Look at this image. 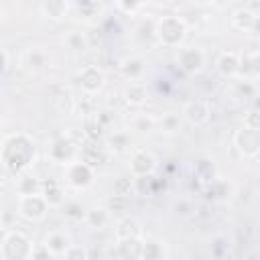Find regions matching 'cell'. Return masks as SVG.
Returning a JSON list of instances; mask_svg holds the SVG:
<instances>
[{
    "mask_svg": "<svg viewBox=\"0 0 260 260\" xmlns=\"http://www.w3.org/2000/svg\"><path fill=\"white\" fill-rule=\"evenodd\" d=\"M32 156V146L24 136H12L4 142V167L12 173L22 171Z\"/></svg>",
    "mask_w": 260,
    "mask_h": 260,
    "instance_id": "1",
    "label": "cell"
},
{
    "mask_svg": "<svg viewBox=\"0 0 260 260\" xmlns=\"http://www.w3.org/2000/svg\"><path fill=\"white\" fill-rule=\"evenodd\" d=\"M236 144H238V148H240V152L244 156H256L260 152V132L244 128V130L238 132Z\"/></svg>",
    "mask_w": 260,
    "mask_h": 260,
    "instance_id": "5",
    "label": "cell"
},
{
    "mask_svg": "<svg viewBox=\"0 0 260 260\" xmlns=\"http://www.w3.org/2000/svg\"><path fill=\"white\" fill-rule=\"evenodd\" d=\"M30 260H51V252H49V248H47V246H45V248H37V250L32 252Z\"/></svg>",
    "mask_w": 260,
    "mask_h": 260,
    "instance_id": "28",
    "label": "cell"
},
{
    "mask_svg": "<svg viewBox=\"0 0 260 260\" xmlns=\"http://www.w3.org/2000/svg\"><path fill=\"white\" fill-rule=\"evenodd\" d=\"M79 83H81V87L83 89H87V91H95V89H100L102 87V81H104V77H102V73L95 69V67H85L81 73H79Z\"/></svg>",
    "mask_w": 260,
    "mask_h": 260,
    "instance_id": "6",
    "label": "cell"
},
{
    "mask_svg": "<svg viewBox=\"0 0 260 260\" xmlns=\"http://www.w3.org/2000/svg\"><path fill=\"white\" fill-rule=\"evenodd\" d=\"M136 128H138V130H146V128H150V120H140V122L136 124Z\"/></svg>",
    "mask_w": 260,
    "mask_h": 260,
    "instance_id": "35",
    "label": "cell"
},
{
    "mask_svg": "<svg viewBox=\"0 0 260 260\" xmlns=\"http://www.w3.org/2000/svg\"><path fill=\"white\" fill-rule=\"evenodd\" d=\"M162 124H165V128H167V130H169V132H171V130H173V128H175V124H177V118H175V116H167V118H165V122H162Z\"/></svg>",
    "mask_w": 260,
    "mask_h": 260,
    "instance_id": "34",
    "label": "cell"
},
{
    "mask_svg": "<svg viewBox=\"0 0 260 260\" xmlns=\"http://www.w3.org/2000/svg\"><path fill=\"white\" fill-rule=\"evenodd\" d=\"M254 20H256V14L250 12V10H238V12L234 14V24H236L238 28H252Z\"/></svg>",
    "mask_w": 260,
    "mask_h": 260,
    "instance_id": "16",
    "label": "cell"
},
{
    "mask_svg": "<svg viewBox=\"0 0 260 260\" xmlns=\"http://www.w3.org/2000/svg\"><path fill=\"white\" fill-rule=\"evenodd\" d=\"M20 213L26 219H41L47 209V201L41 195H20Z\"/></svg>",
    "mask_w": 260,
    "mask_h": 260,
    "instance_id": "4",
    "label": "cell"
},
{
    "mask_svg": "<svg viewBox=\"0 0 260 260\" xmlns=\"http://www.w3.org/2000/svg\"><path fill=\"white\" fill-rule=\"evenodd\" d=\"M67 215H71V217H83V209L77 203H69L67 205Z\"/></svg>",
    "mask_w": 260,
    "mask_h": 260,
    "instance_id": "31",
    "label": "cell"
},
{
    "mask_svg": "<svg viewBox=\"0 0 260 260\" xmlns=\"http://www.w3.org/2000/svg\"><path fill=\"white\" fill-rule=\"evenodd\" d=\"M246 128L260 132V112H250V114L246 116Z\"/></svg>",
    "mask_w": 260,
    "mask_h": 260,
    "instance_id": "26",
    "label": "cell"
},
{
    "mask_svg": "<svg viewBox=\"0 0 260 260\" xmlns=\"http://www.w3.org/2000/svg\"><path fill=\"white\" fill-rule=\"evenodd\" d=\"M142 256H144V260H160V248H158V244L156 242H148L144 248H142Z\"/></svg>",
    "mask_w": 260,
    "mask_h": 260,
    "instance_id": "21",
    "label": "cell"
},
{
    "mask_svg": "<svg viewBox=\"0 0 260 260\" xmlns=\"http://www.w3.org/2000/svg\"><path fill=\"white\" fill-rule=\"evenodd\" d=\"M142 71V63L138 61V59H134V61H128L126 65H124V73L126 75H130V77H134L136 73H140Z\"/></svg>",
    "mask_w": 260,
    "mask_h": 260,
    "instance_id": "27",
    "label": "cell"
},
{
    "mask_svg": "<svg viewBox=\"0 0 260 260\" xmlns=\"http://www.w3.org/2000/svg\"><path fill=\"white\" fill-rule=\"evenodd\" d=\"M57 152H61L59 160H65V158L73 152V142H71V140H65V138H59V140L51 146V154H53V158L57 156Z\"/></svg>",
    "mask_w": 260,
    "mask_h": 260,
    "instance_id": "15",
    "label": "cell"
},
{
    "mask_svg": "<svg viewBox=\"0 0 260 260\" xmlns=\"http://www.w3.org/2000/svg\"><path fill=\"white\" fill-rule=\"evenodd\" d=\"M118 254H120L122 260H138L142 256V248H140V244H138L136 238H132V240H120Z\"/></svg>",
    "mask_w": 260,
    "mask_h": 260,
    "instance_id": "9",
    "label": "cell"
},
{
    "mask_svg": "<svg viewBox=\"0 0 260 260\" xmlns=\"http://www.w3.org/2000/svg\"><path fill=\"white\" fill-rule=\"evenodd\" d=\"M47 248L51 254H61V252H67V238L63 234H51L47 238Z\"/></svg>",
    "mask_w": 260,
    "mask_h": 260,
    "instance_id": "13",
    "label": "cell"
},
{
    "mask_svg": "<svg viewBox=\"0 0 260 260\" xmlns=\"http://www.w3.org/2000/svg\"><path fill=\"white\" fill-rule=\"evenodd\" d=\"M83 162H85L87 167H95V165L102 162V154H100L98 150H93V148H87L85 154H83Z\"/></svg>",
    "mask_w": 260,
    "mask_h": 260,
    "instance_id": "24",
    "label": "cell"
},
{
    "mask_svg": "<svg viewBox=\"0 0 260 260\" xmlns=\"http://www.w3.org/2000/svg\"><path fill=\"white\" fill-rule=\"evenodd\" d=\"M106 219H108V215H106V211H104V209H91V211L87 213V221H89L91 225L102 228V225L106 223Z\"/></svg>",
    "mask_w": 260,
    "mask_h": 260,
    "instance_id": "22",
    "label": "cell"
},
{
    "mask_svg": "<svg viewBox=\"0 0 260 260\" xmlns=\"http://www.w3.org/2000/svg\"><path fill=\"white\" fill-rule=\"evenodd\" d=\"M250 69H252L256 75H260V55H254V57L250 59Z\"/></svg>",
    "mask_w": 260,
    "mask_h": 260,
    "instance_id": "33",
    "label": "cell"
},
{
    "mask_svg": "<svg viewBox=\"0 0 260 260\" xmlns=\"http://www.w3.org/2000/svg\"><path fill=\"white\" fill-rule=\"evenodd\" d=\"M45 187H47V191H45V201H47L49 205L61 203V191H59L57 183H55V181H49Z\"/></svg>",
    "mask_w": 260,
    "mask_h": 260,
    "instance_id": "18",
    "label": "cell"
},
{
    "mask_svg": "<svg viewBox=\"0 0 260 260\" xmlns=\"http://www.w3.org/2000/svg\"><path fill=\"white\" fill-rule=\"evenodd\" d=\"M65 258L67 260H87V254L81 246H69L65 252Z\"/></svg>",
    "mask_w": 260,
    "mask_h": 260,
    "instance_id": "23",
    "label": "cell"
},
{
    "mask_svg": "<svg viewBox=\"0 0 260 260\" xmlns=\"http://www.w3.org/2000/svg\"><path fill=\"white\" fill-rule=\"evenodd\" d=\"M138 234H140L138 223L132 221V219L122 221V223L118 225V230H116V236H118L120 240H132V238H138Z\"/></svg>",
    "mask_w": 260,
    "mask_h": 260,
    "instance_id": "12",
    "label": "cell"
},
{
    "mask_svg": "<svg viewBox=\"0 0 260 260\" xmlns=\"http://www.w3.org/2000/svg\"><path fill=\"white\" fill-rule=\"evenodd\" d=\"M69 181H71L75 187H85V185H89V181H91V169H89L85 162L71 165V167H69Z\"/></svg>",
    "mask_w": 260,
    "mask_h": 260,
    "instance_id": "7",
    "label": "cell"
},
{
    "mask_svg": "<svg viewBox=\"0 0 260 260\" xmlns=\"http://www.w3.org/2000/svg\"><path fill=\"white\" fill-rule=\"evenodd\" d=\"M156 32H158V37H160V41L165 45H171V47L179 45L183 41V37H185V22L181 18H177V16H167V18H162L158 22Z\"/></svg>",
    "mask_w": 260,
    "mask_h": 260,
    "instance_id": "3",
    "label": "cell"
},
{
    "mask_svg": "<svg viewBox=\"0 0 260 260\" xmlns=\"http://www.w3.org/2000/svg\"><path fill=\"white\" fill-rule=\"evenodd\" d=\"M219 71L223 75H234L238 71V59L234 53H223L219 57Z\"/></svg>",
    "mask_w": 260,
    "mask_h": 260,
    "instance_id": "14",
    "label": "cell"
},
{
    "mask_svg": "<svg viewBox=\"0 0 260 260\" xmlns=\"http://www.w3.org/2000/svg\"><path fill=\"white\" fill-rule=\"evenodd\" d=\"M124 205H126V197L124 195H114L110 199V207L112 209H124Z\"/></svg>",
    "mask_w": 260,
    "mask_h": 260,
    "instance_id": "30",
    "label": "cell"
},
{
    "mask_svg": "<svg viewBox=\"0 0 260 260\" xmlns=\"http://www.w3.org/2000/svg\"><path fill=\"white\" fill-rule=\"evenodd\" d=\"M43 10L49 16H63V12L67 10L65 2H43Z\"/></svg>",
    "mask_w": 260,
    "mask_h": 260,
    "instance_id": "19",
    "label": "cell"
},
{
    "mask_svg": "<svg viewBox=\"0 0 260 260\" xmlns=\"http://www.w3.org/2000/svg\"><path fill=\"white\" fill-rule=\"evenodd\" d=\"M28 61H30V65H35V67H41V65L45 63V57H43V53H39V51H30V53H28Z\"/></svg>",
    "mask_w": 260,
    "mask_h": 260,
    "instance_id": "29",
    "label": "cell"
},
{
    "mask_svg": "<svg viewBox=\"0 0 260 260\" xmlns=\"http://www.w3.org/2000/svg\"><path fill=\"white\" fill-rule=\"evenodd\" d=\"M144 98H146V93H144L142 85H138V83H132V85L126 89V100H128L130 104H142Z\"/></svg>",
    "mask_w": 260,
    "mask_h": 260,
    "instance_id": "17",
    "label": "cell"
},
{
    "mask_svg": "<svg viewBox=\"0 0 260 260\" xmlns=\"http://www.w3.org/2000/svg\"><path fill=\"white\" fill-rule=\"evenodd\" d=\"M130 169H132L134 175H138V177H146V175H150L152 169H154V158H152L150 154H146V152H138V154L134 156Z\"/></svg>",
    "mask_w": 260,
    "mask_h": 260,
    "instance_id": "8",
    "label": "cell"
},
{
    "mask_svg": "<svg viewBox=\"0 0 260 260\" xmlns=\"http://www.w3.org/2000/svg\"><path fill=\"white\" fill-rule=\"evenodd\" d=\"M67 45H69L71 49L79 51V49H83V45H85V39H83L79 32H73V35H69V37H67Z\"/></svg>",
    "mask_w": 260,
    "mask_h": 260,
    "instance_id": "25",
    "label": "cell"
},
{
    "mask_svg": "<svg viewBox=\"0 0 260 260\" xmlns=\"http://www.w3.org/2000/svg\"><path fill=\"white\" fill-rule=\"evenodd\" d=\"M185 114H187V118L193 124H201V122L207 120V108H205L203 102H191V104H187Z\"/></svg>",
    "mask_w": 260,
    "mask_h": 260,
    "instance_id": "11",
    "label": "cell"
},
{
    "mask_svg": "<svg viewBox=\"0 0 260 260\" xmlns=\"http://www.w3.org/2000/svg\"><path fill=\"white\" fill-rule=\"evenodd\" d=\"M128 189H130V183H128V181H118V183H116V195H124V197H126Z\"/></svg>",
    "mask_w": 260,
    "mask_h": 260,
    "instance_id": "32",
    "label": "cell"
},
{
    "mask_svg": "<svg viewBox=\"0 0 260 260\" xmlns=\"http://www.w3.org/2000/svg\"><path fill=\"white\" fill-rule=\"evenodd\" d=\"M201 61H203V57H201V53H199L197 49H187V51H183L181 57H179V63H181V67H183L185 71H195V69H199V67H201Z\"/></svg>",
    "mask_w": 260,
    "mask_h": 260,
    "instance_id": "10",
    "label": "cell"
},
{
    "mask_svg": "<svg viewBox=\"0 0 260 260\" xmlns=\"http://www.w3.org/2000/svg\"><path fill=\"white\" fill-rule=\"evenodd\" d=\"M37 189H39V183L35 179H30V177H24L20 181V185H18L20 195H37Z\"/></svg>",
    "mask_w": 260,
    "mask_h": 260,
    "instance_id": "20",
    "label": "cell"
},
{
    "mask_svg": "<svg viewBox=\"0 0 260 260\" xmlns=\"http://www.w3.org/2000/svg\"><path fill=\"white\" fill-rule=\"evenodd\" d=\"M2 252L6 260H26L32 256L28 240L18 232H6L2 242Z\"/></svg>",
    "mask_w": 260,
    "mask_h": 260,
    "instance_id": "2",
    "label": "cell"
}]
</instances>
